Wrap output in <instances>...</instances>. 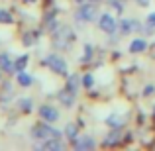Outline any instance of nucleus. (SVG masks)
<instances>
[{
  "instance_id": "27",
  "label": "nucleus",
  "mask_w": 155,
  "mask_h": 151,
  "mask_svg": "<svg viewBox=\"0 0 155 151\" xmlns=\"http://www.w3.org/2000/svg\"><path fill=\"white\" fill-rule=\"evenodd\" d=\"M26 2H35V0H26Z\"/></svg>"
},
{
  "instance_id": "9",
  "label": "nucleus",
  "mask_w": 155,
  "mask_h": 151,
  "mask_svg": "<svg viewBox=\"0 0 155 151\" xmlns=\"http://www.w3.org/2000/svg\"><path fill=\"white\" fill-rule=\"evenodd\" d=\"M147 49V39L145 38H136L130 43V53H141Z\"/></svg>"
},
{
  "instance_id": "30",
  "label": "nucleus",
  "mask_w": 155,
  "mask_h": 151,
  "mask_svg": "<svg viewBox=\"0 0 155 151\" xmlns=\"http://www.w3.org/2000/svg\"><path fill=\"white\" fill-rule=\"evenodd\" d=\"M0 71H2V69H0ZM0 77H2V73H0Z\"/></svg>"
},
{
  "instance_id": "19",
  "label": "nucleus",
  "mask_w": 155,
  "mask_h": 151,
  "mask_svg": "<svg viewBox=\"0 0 155 151\" xmlns=\"http://www.w3.org/2000/svg\"><path fill=\"white\" fill-rule=\"evenodd\" d=\"M118 141H120V132L116 130V132H112V133H110V136L104 140V145H116Z\"/></svg>"
},
{
  "instance_id": "16",
  "label": "nucleus",
  "mask_w": 155,
  "mask_h": 151,
  "mask_svg": "<svg viewBox=\"0 0 155 151\" xmlns=\"http://www.w3.org/2000/svg\"><path fill=\"white\" fill-rule=\"evenodd\" d=\"M106 124H108L110 128H122V126H124V120H122L120 116H108L106 118Z\"/></svg>"
},
{
  "instance_id": "24",
  "label": "nucleus",
  "mask_w": 155,
  "mask_h": 151,
  "mask_svg": "<svg viewBox=\"0 0 155 151\" xmlns=\"http://www.w3.org/2000/svg\"><path fill=\"white\" fill-rule=\"evenodd\" d=\"M91 57H92V45H88V43H87V45H84V57H83V61H88Z\"/></svg>"
},
{
  "instance_id": "25",
  "label": "nucleus",
  "mask_w": 155,
  "mask_h": 151,
  "mask_svg": "<svg viewBox=\"0 0 155 151\" xmlns=\"http://www.w3.org/2000/svg\"><path fill=\"white\" fill-rule=\"evenodd\" d=\"M153 92H155V84H147V87H145V90H143V94L149 96V94H153Z\"/></svg>"
},
{
  "instance_id": "29",
  "label": "nucleus",
  "mask_w": 155,
  "mask_h": 151,
  "mask_svg": "<svg viewBox=\"0 0 155 151\" xmlns=\"http://www.w3.org/2000/svg\"><path fill=\"white\" fill-rule=\"evenodd\" d=\"M77 2H79V4H81V2H84V0H77Z\"/></svg>"
},
{
  "instance_id": "28",
  "label": "nucleus",
  "mask_w": 155,
  "mask_h": 151,
  "mask_svg": "<svg viewBox=\"0 0 155 151\" xmlns=\"http://www.w3.org/2000/svg\"><path fill=\"white\" fill-rule=\"evenodd\" d=\"M91 2H100V0H91Z\"/></svg>"
},
{
  "instance_id": "13",
  "label": "nucleus",
  "mask_w": 155,
  "mask_h": 151,
  "mask_svg": "<svg viewBox=\"0 0 155 151\" xmlns=\"http://www.w3.org/2000/svg\"><path fill=\"white\" fill-rule=\"evenodd\" d=\"M28 61H30V57H28V55H20L18 59L14 61V71L16 73L24 71V69H26V65H28Z\"/></svg>"
},
{
  "instance_id": "1",
  "label": "nucleus",
  "mask_w": 155,
  "mask_h": 151,
  "mask_svg": "<svg viewBox=\"0 0 155 151\" xmlns=\"http://www.w3.org/2000/svg\"><path fill=\"white\" fill-rule=\"evenodd\" d=\"M43 65H45V67H49L55 75H67V71H69L67 61H65L61 55H55V53L47 55L45 59H43Z\"/></svg>"
},
{
  "instance_id": "11",
  "label": "nucleus",
  "mask_w": 155,
  "mask_h": 151,
  "mask_svg": "<svg viewBox=\"0 0 155 151\" xmlns=\"http://www.w3.org/2000/svg\"><path fill=\"white\" fill-rule=\"evenodd\" d=\"M79 84H81L79 75H69V77H67V87H65V88L77 94V90H79Z\"/></svg>"
},
{
  "instance_id": "22",
  "label": "nucleus",
  "mask_w": 155,
  "mask_h": 151,
  "mask_svg": "<svg viewBox=\"0 0 155 151\" xmlns=\"http://www.w3.org/2000/svg\"><path fill=\"white\" fill-rule=\"evenodd\" d=\"M34 43H35V35L34 34H26L24 35V45L30 47V45H34Z\"/></svg>"
},
{
  "instance_id": "17",
  "label": "nucleus",
  "mask_w": 155,
  "mask_h": 151,
  "mask_svg": "<svg viewBox=\"0 0 155 151\" xmlns=\"http://www.w3.org/2000/svg\"><path fill=\"white\" fill-rule=\"evenodd\" d=\"M120 31L122 34H130V31H134V20H122L120 22Z\"/></svg>"
},
{
  "instance_id": "3",
  "label": "nucleus",
  "mask_w": 155,
  "mask_h": 151,
  "mask_svg": "<svg viewBox=\"0 0 155 151\" xmlns=\"http://www.w3.org/2000/svg\"><path fill=\"white\" fill-rule=\"evenodd\" d=\"M96 16H98V10H96L92 4H83V6H79V10L75 12V20L79 24H83V22H94Z\"/></svg>"
},
{
  "instance_id": "21",
  "label": "nucleus",
  "mask_w": 155,
  "mask_h": 151,
  "mask_svg": "<svg viewBox=\"0 0 155 151\" xmlns=\"http://www.w3.org/2000/svg\"><path fill=\"white\" fill-rule=\"evenodd\" d=\"M0 24H12V16L8 10H0Z\"/></svg>"
},
{
  "instance_id": "6",
  "label": "nucleus",
  "mask_w": 155,
  "mask_h": 151,
  "mask_svg": "<svg viewBox=\"0 0 155 151\" xmlns=\"http://www.w3.org/2000/svg\"><path fill=\"white\" fill-rule=\"evenodd\" d=\"M39 116H41V120L53 124V122L59 120V110L53 108V106H49V104H43L41 108H39Z\"/></svg>"
},
{
  "instance_id": "18",
  "label": "nucleus",
  "mask_w": 155,
  "mask_h": 151,
  "mask_svg": "<svg viewBox=\"0 0 155 151\" xmlns=\"http://www.w3.org/2000/svg\"><path fill=\"white\" fill-rule=\"evenodd\" d=\"M20 110H24V112H31V110H34V100H31V98H22V100H20Z\"/></svg>"
},
{
  "instance_id": "7",
  "label": "nucleus",
  "mask_w": 155,
  "mask_h": 151,
  "mask_svg": "<svg viewBox=\"0 0 155 151\" xmlns=\"http://www.w3.org/2000/svg\"><path fill=\"white\" fill-rule=\"evenodd\" d=\"M41 149H53V151H63L65 143L61 141V137H49V140H43V143H39Z\"/></svg>"
},
{
  "instance_id": "8",
  "label": "nucleus",
  "mask_w": 155,
  "mask_h": 151,
  "mask_svg": "<svg viewBox=\"0 0 155 151\" xmlns=\"http://www.w3.org/2000/svg\"><path fill=\"white\" fill-rule=\"evenodd\" d=\"M0 69H2V71H6V73H10V75H16L14 63H12V59H10V55H8V53H0Z\"/></svg>"
},
{
  "instance_id": "5",
  "label": "nucleus",
  "mask_w": 155,
  "mask_h": 151,
  "mask_svg": "<svg viewBox=\"0 0 155 151\" xmlns=\"http://www.w3.org/2000/svg\"><path fill=\"white\" fill-rule=\"evenodd\" d=\"M94 145H96V141H94V137H91V136H79V137L73 140V147H75L77 151L92 149Z\"/></svg>"
},
{
  "instance_id": "10",
  "label": "nucleus",
  "mask_w": 155,
  "mask_h": 151,
  "mask_svg": "<svg viewBox=\"0 0 155 151\" xmlns=\"http://www.w3.org/2000/svg\"><path fill=\"white\" fill-rule=\"evenodd\" d=\"M75 92H71V90H67V88H65V90H61L59 92V100L63 102L65 106H67V108H71L73 104H75Z\"/></svg>"
},
{
  "instance_id": "14",
  "label": "nucleus",
  "mask_w": 155,
  "mask_h": 151,
  "mask_svg": "<svg viewBox=\"0 0 155 151\" xmlns=\"http://www.w3.org/2000/svg\"><path fill=\"white\" fill-rule=\"evenodd\" d=\"M145 26H147V28H143L145 34H151V31L155 30V12H149V14H147V18H145Z\"/></svg>"
},
{
  "instance_id": "20",
  "label": "nucleus",
  "mask_w": 155,
  "mask_h": 151,
  "mask_svg": "<svg viewBox=\"0 0 155 151\" xmlns=\"http://www.w3.org/2000/svg\"><path fill=\"white\" fill-rule=\"evenodd\" d=\"M122 2H124V0H108V4L118 12V14H122V12H124V4H122Z\"/></svg>"
},
{
  "instance_id": "2",
  "label": "nucleus",
  "mask_w": 155,
  "mask_h": 151,
  "mask_svg": "<svg viewBox=\"0 0 155 151\" xmlns=\"http://www.w3.org/2000/svg\"><path fill=\"white\" fill-rule=\"evenodd\" d=\"M31 137L34 140H49V137H61V132L55 128H51V126L45 124H38L31 128Z\"/></svg>"
},
{
  "instance_id": "4",
  "label": "nucleus",
  "mask_w": 155,
  "mask_h": 151,
  "mask_svg": "<svg viewBox=\"0 0 155 151\" xmlns=\"http://www.w3.org/2000/svg\"><path fill=\"white\" fill-rule=\"evenodd\" d=\"M118 26L120 24L114 20V16H110V14H102L98 18V28L104 31V34H114V31L118 30Z\"/></svg>"
},
{
  "instance_id": "15",
  "label": "nucleus",
  "mask_w": 155,
  "mask_h": 151,
  "mask_svg": "<svg viewBox=\"0 0 155 151\" xmlns=\"http://www.w3.org/2000/svg\"><path fill=\"white\" fill-rule=\"evenodd\" d=\"M65 136H67L69 140H75V137H79V128H77L75 124H67V126H65Z\"/></svg>"
},
{
  "instance_id": "26",
  "label": "nucleus",
  "mask_w": 155,
  "mask_h": 151,
  "mask_svg": "<svg viewBox=\"0 0 155 151\" xmlns=\"http://www.w3.org/2000/svg\"><path fill=\"white\" fill-rule=\"evenodd\" d=\"M136 2H137V4H141V6H147L149 0H136Z\"/></svg>"
},
{
  "instance_id": "12",
  "label": "nucleus",
  "mask_w": 155,
  "mask_h": 151,
  "mask_svg": "<svg viewBox=\"0 0 155 151\" xmlns=\"http://www.w3.org/2000/svg\"><path fill=\"white\" fill-rule=\"evenodd\" d=\"M16 80H18L22 87H30L31 83H34V77H30L28 73H24V71H20V73H16Z\"/></svg>"
},
{
  "instance_id": "23",
  "label": "nucleus",
  "mask_w": 155,
  "mask_h": 151,
  "mask_svg": "<svg viewBox=\"0 0 155 151\" xmlns=\"http://www.w3.org/2000/svg\"><path fill=\"white\" fill-rule=\"evenodd\" d=\"M92 83H94V80H92V75H91V73L83 77V84H84V88H91V87H92Z\"/></svg>"
}]
</instances>
